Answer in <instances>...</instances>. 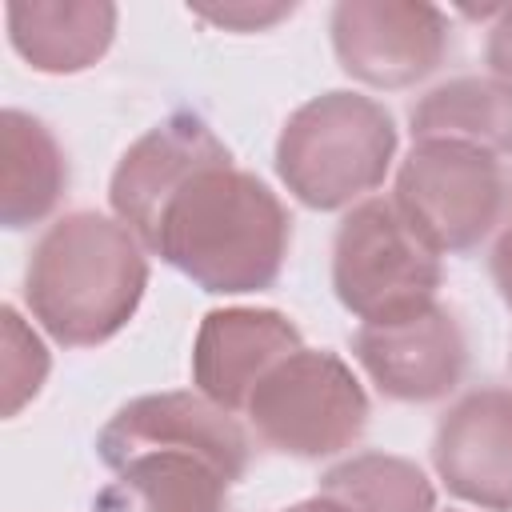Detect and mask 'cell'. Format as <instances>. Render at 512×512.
I'll return each instance as SVG.
<instances>
[{
    "instance_id": "obj_21",
    "label": "cell",
    "mask_w": 512,
    "mask_h": 512,
    "mask_svg": "<svg viewBox=\"0 0 512 512\" xmlns=\"http://www.w3.org/2000/svg\"><path fill=\"white\" fill-rule=\"evenodd\" d=\"M488 268H492V280H496L500 300L512 308V220H508V224H504V232L496 236L492 256H488Z\"/></svg>"
},
{
    "instance_id": "obj_11",
    "label": "cell",
    "mask_w": 512,
    "mask_h": 512,
    "mask_svg": "<svg viewBox=\"0 0 512 512\" xmlns=\"http://www.w3.org/2000/svg\"><path fill=\"white\" fill-rule=\"evenodd\" d=\"M296 348H304L300 328L276 308H212L192 340V388L236 416L256 384Z\"/></svg>"
},
{
    "instance_id": "obj_14",
    "label": "cell",
    "mask_w": 512,
    "mask_h": 512,
    "mask_svg": "<svg viewBox=\"0 0 512 512\" xmlns=\"http://www.w3.org/2000/svg\"><path fill=\"white\" fill-rule=\"evenodd\" d=\"M112 0H12L4 8L12 52L44 76L88 72L116 40Z\"/></svg>"
},
{
    "instance_id": "obj_19",
    "label": "cell",
    "mask_w": 512,
    "mask_h": 512,
    "mask_svg": "<svg viewBox=\"0 0 512 512\" xmlns=\"http://www.w3.org/2000/svg\"><path fill=\"white\" fill-rule=\"evenodd\" d=\"M188 12L228 32H264L276 20L292 16L296 4H192Z\"/></svg>"
},
{
    "instance_id": "obj_2",
    "label": "cell",
    "mask_w": 512,
    "mask_h": 512,
    "mask_svg": "<svg viewBox=\"0 0 512 512\" xmlns=\"http://www.w3.org/2000/svg\"><path fill=\"white\" fill-rule=\"evenodd\" d=\"M148 288V248L116 216L64 212L24 268L32 320L64 348H96L128 328Z\"/></svg>"
},
{
    "instance_id": "obj_13",
    "label": "cell",
    "mask_w": 512,
    "mask_h": 512,
    "mask_svg": "<svg viewBox=\"0 0 512 512\" xmlns=\"http://www.w3.org/2000/svg\"><path fill=\"white\" fill-rule=\"evenodd\" d=\"M144 444H196V448L216 452L240 476L248 472V460H252V444H248V432L240 428V420L232 412L216 408L196 388L136 396V400L120 404L108 416V424L96 432V456L104 468Z\"/></svg>"
},
{
    "instance_id": "obj_1",
    "label": "cell",
    "mask_w": 512,
    "mask_h": 512,
    "mask_svg": "<svg viewBox=\"0 0 512 512\" xmlns=\"http://www.w3.org/2000/svg\"><path fill=\"white\" fill-rule=\"evenodd\" d=\"M292 216L280 196L236 168L232 152L204 164L156 216L144 248L208 296H248L280 280Z\"/></svg>"
},
{
    "instance_id": "obj_12",
    "label": "cell",
    "mask_w": 512,
    "mask_h": 512,
    "mask_svg": "<svg viewBox=\"0 0 512 512\" xmlns=\"http://www.w3.org/2000/svg\"><path fill=\"white\" fill-rule=\"evenodd\" d=\"M96 512H224L228 484L240 480L216 452L196 444H144L108 464Z\"/></svg>"
},
{
    "instance_id": "obj_4",
    "label": "cell",
    "mask_w": 512,
    "mask_h": 512,
    "mask_svg": "<svg viewBox=\"0 0 512 512\" xmlns=\"http://www.w3.org/2000/svg\"><path fill=\"white\" fill-rule=\"evenodd\" d=\"M440 256L404 224L392 196H368L344 212L332 240V292L360 324H388L436 304Z\"/></svg>"
},
{
    "instance_id": "obj_10",
    "label": "cell",
    "mask_w": 512,
    "mask_h": 512,
    "mask_svg": "<svg viewBox=\"0 0 512 512\" xmlns=\"http://www.w3.org/2000/svg\"><path fill=\"white\" fill-rule=\"evenodd\" d=\"M220 156H228V148L208 128L204 116H196V112L164 116L140 140H132L124 148V156L116 160L112 180H108L112 216L124 228H132L136 240L144 244L156 228V216L184 188V180Z\"/></svg>"
},
{
    "instance_id": "obj_9",
    "label": "cell",
    "mask_w": 512,
    "mask_h": 512,
    "mask_svg": "<svg viewBox=\"0 0 512 512\" xmlns=\"http://www.w3.org/2000/svg\"><path fill=\"white\" fill-rule=\"evenodd\" d=\"M432 468L448 496L512 512V388H472L436 424Z\"/></svg>"
},
{
    "instance_id": "obj_5",
    "label": "cell",
    "mask_w": 512,
    "mask_h": 512,
    "mask_svg": "<svg viewBox=\"0 0 512 512\" xmlns=\"http://www.w3.org/2000/svg\"><path fill=\"white\" fill-rule=\"evenodd\" d=\"M252 432L284 456L324 460L368 428V392L352 364L328 348H296L248 396Z\"/></svg>"
},
{
    "instance_id": "obj_6",
    "label": "cell",
    "mask_w": 512,
    "mask_h": 512,
    "mask_svg": "<svg viewBox=\"0 0 512 512\" xmlns=\"http://www.w3.org/2000/svg\"><path fill=\"white\" fill-rule=\"evenodd\" d=\"M392 204L436 256L472 252L504 216V164L500 156L472 144L412 140L396 168Z\"/></svg>"
},
{
    "instance_id": "obj_22",
    "label": "cell",
    "mask_w": 512,
    "mask_h": 512,
    "mask_svg": "<svg viewBox=\"0 0 512 512\" xmlns=\"http://www.w3.org/2000/svg\"><path fill=\"white\" fill-rule=\"evenodd\" d=\"M280 512H348L340 500H332V496H324V492H316V496H308V500H296V504H288V508H280Z\"/></svg>"
},
{
    "instance_id": "obj_17",
    "label": "cell",
    "mask_w": 512,
    "mask_h": 512,
    "mask_svg": "<svg viewBox=\"0 0 512 512\" xmlns=\"http://www.w3.org/2000/svg\"><path fill=\"white\" fill-rule=\"evenodd\" d=\"M324 496L348 512H436V488L420 464L392 452H356L320 476Z\"/></svg>"
},
{
    "instance_id": "obj_7",
    "label": "cell",
    "mask_w": 512,
    "mask_h": 512,
    "mask_svg": "<svg viewBox=\"0 0 512 512\" xmlns=\"http://www.w3.org/2000/svg\"><path fill=\"white\" fill-rule=\"evenodd\" d=\"M340 68L368 88H412L448 52V16L424 0H340L328 16Z\"/></svg>"
},
{
    "instance_id": "obj_3",
    "label": "cell",
    "mask_w": 512,
    "mask_h": 512,
    "mask_svg": "<svg viewBox=\"0 0 512 512\" xmlns=\"http://www.w3.org/2000/svg\"><path fill=\"white\" fill-rule=\"evenodd\" d=\"M396 160L392 112L348 88L304 100L276 136V176L312 212L356 208Z\"/></svg>"
},
{
    "instance_id": "obj_18",
    "label": "cell",
    "mask_w": 512,
    "mask_h": 512,
    "mask_svg": "<svg viewBox=\"0 0 512 512\" xmlns=\"http://www.w3.org/2000/svg\"><path fill=\"white\" fill-rule=\"evenodd\" d=\"M0 328H4V344H0V380H4V416H20L24 404H32L48 380L52 356L44 348V340L36 336V328L12 308H0Z\"/></svg>"
},
{
    "instance_id": "obj_8",
    "label": "cell",
    "mask_w": 512,
    "mask_h": 512,
    "mask_svg": "<svg viewBox=\"0 0 512 512\" xmlns=\"http://www.w3.org/2000/svg\"><path fill=\"white\" fill-rule=\"evenodd\" d=\"M352 356L384 400L432 404L456 392L468 372V340L460 320L436 300L388 324H360Z\"/></svg>"
},
{
    "instance_id": "obj_16",
    "label": "cell",
    "mask_w": 512,
    "mask_h": 512,
    "mask_svg": "<svg viewBox=\"0 0 512 512\" xmlns=\"http://www.w3.org/2000/svg\"><path fill=\"white\" fill-rule=\"evenodd\" d=\"M408 128L412 140H452L512 156V84L496 76H452L412 104Z\"/></svg>"
},
{
    "instance_id": "obj_15",
    "label": "cell",
    "mask_w": 512,
    "mask_h": 512,
    "mask_svg": "<svg viewBox=\"0 0 512 512\" xmlns=\"http://www.w3.org/2000/svg\"><path fill=\"white\" fill-rule=\"evenodd\" d=\"M68 188V160L56 132L20 108L0 116V224L32 228L56 212Z\"/></svg>"
},
{
    "instance_id": "obj_20",
    "label": "cell",
    "mask_w": 512,
    "mask_h": 512,
    "mask_svg": "<svg viewBox=\"0 0 512 512\" xmlns=\"http://www.w3.org/2000/svg\"><path fill=\"white\" fill-rule=\"evenodd\" d=\"M484 60L492 68L496 80L512 84V4H504L488 28V44H484Z\"/></svg>"
}]
</instances>
